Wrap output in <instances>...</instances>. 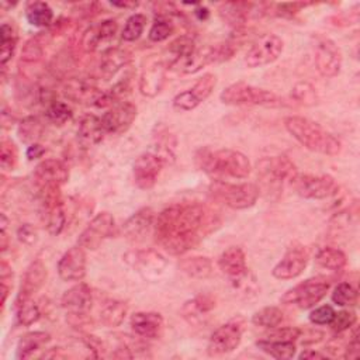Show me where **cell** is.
I'll use <instances>...</instances> for the list:
<instances>
[{"label":"cell","mask_w":360,"mask_h":360,"mask_svg":"<svg viewBox=\"0 0 360 360\" xmlns=\"http://www.w3.org/2000/svg\"><path fill=\"white\" fill-rule=\"evenodd\" d=\"M221 224L218 212L200 202H177L158 214L155 240L170 255L179 256L197 248Z\"/></svg>","instance_id":"obj_1"},{"label":"cell","mask_w":360,"mask_h":360,"mask_svg":"<svg viewBox=\"0 0 360 360\" xmlns=\"http://www.w3.org/2000/svg\"><path fill=\"white\" fill-rule=\"evenodd\" d=\"M195 166L214 177L215 180H222L224 177L232 179H246L250 174V162L246 155L235 149H211L200 148L194 153Z\"/></svg>","instance_id":"obj_2"},{"label":"cell","mask_w":360,"mask_h":360,"mask_svg":"<svg viewBox=\"0 0 360 360\" xmlns=\"http://www.w3.org/2000/svg\"><path fill=\"white\" fill-rule=\"evenodd\" d=\"M284 127L294 139L312 152L335 156L342 149L340 141L333 134L309 118L290 115L284 118Z\"/></svg>","instance_id":"obj_3"},{"label":"cell","mask_w":360,"mask_h":360,"mask_svg":"<svg viewBox=\"0 0 360 360\" xmlns=\"http://www.w3.org/2000/svg\"><path fill=\"white\" fill-rule=\"evenodd\" d=\"M235 53L232 44L221 42L214 45H207L202 48H195L193 52L186 56L173 59L167 68L184 75H193L201 70L202 68L214 63H221L231 59Z\"/></svg>","instance_id":"obj_4"},{"label":"cell","mask_w":360,"mask_h":360,"mask_svg":"<svg viewBox=\"0 0 360 360\" xmlns=\"http://www.w3.org/2000/svg\"><path fill=\"white\" fill-rule=\"evenodd\" d=\"M222 103L229 105H262V107H284L285 101L276 93L260 89L243 82L228 86L219 94Z\"/></svg>","instance_id":"obj_5"},{"label":"cell","mask_w":360,"mask_h":360,"mask_svg":"<svg viewBox=\"0 0 360 360\" xmlns=\"http://www.w3.org/2000/svg\"><path fill=\"white\" fill-rule=\"evenodd\" d=\"M210 194L215 201L232 210H246L256 204L260 188L255 183H228L214 180L210 184Z\"/></svg>","instance_id":"obj_6"},{"label":"cell","mask_w":360,"mask_h":360,"mask_svg":"<svg viewBox=\"0 0 360 360\" xmlns=\"http://www.w3.org/2000/svg\"><path fill=\"white\" fill-rule=\"evenodd\" d=\"M256 169L266 191L276 193H278L285 183H291L298 173L297 166L285 155L266 156L257 162Z\"/></svg>","instance_id":"obj_7"},{"label":"cell","mask_w":360,"mask_h":360,"mask_svg":"<svg viewBox=\"0 0 360 360\" xmlns=\"http://www.w3.org/2000/svg\"><path fill=\"white\" fill-rule=\"evenodd\" d=\"M329 281L321 277L308 278L295 287L287 290L280 301L285 305H295L301 309L312 308L318 304L329 290Z\"/></svg>","instance_id":"obj_8"},{"label":"cell","mask_w":360,"mask_h":360,"mask_svg":"<svg viewBox=\"0 0 360 360\" xmlns=\"http://www.w3.org/2000/svg\"><path fill=\"white\" fill-rule=\"evenodd\" d=\"M290 184L300 197L308 198V200L329 198L335 195L339 190L338 183L329 174L297 173Z\"/></svg>","instance_id":"obj_9"},{"label":"cell","mask_w":360,"mask_h":360,"mask_svg":"<svg viewBox=\"0 0 360 360\" xmlns=\"http://www.w3.org/2000/svg\"><path fill=\"white\" fill-rule=\"evenodd\" d=\"M245 330V321L240 316H236L226 323L221 325L212 332L207 345V353L212 357L224 356L233 352L240 340Z\"/></svg>","instance_id":"obj_10"},{"label":"cell","mask_w":360,"mask_h":360,"mask_svg":"<svg viewBox=\"0 0 360 360\" xmlns=\"http://www.w3.org/2000/svg\"><path fill=\"white\" fill-rule=\"evenodd\" d=\"M315 68L323 77H335L342 68V53L338 45L322 35L315 37Z\"/></svg>","instance_id":"obj_11"},{"label":"cell","mask_w":360,"mask_h":360,"mask_svg":"<svg viewBox=\"0 0 360 360\" xmlns=\"http://www.w3.org/2000/svg\"><path fill=\"white\" fill-rule=\"evenodd\" d=\"M284 48L283 39L276 34L262 35L246 53V65L249 68H260L273 63L281 55Z\"/></svg>","instance_id":"obj_12"},{"label":"cell","mask_w":360,"mask_h":360,"mask_svg":"<svg viewBox=\"0 0 360 360\" xmlns=\"http://www.w3.org/2000/svg\"><path fill=\"white\" fill-rule=\"evenodd\" d=\"M217 84V77L212 73L202 75L193 87L179 93L173 98V107L177 111H190L210 97Z\"/></svg>","instance_id":"obj_13"},{"label":"cell","mask_w":360,"mask_h":360,"mask_svg":"<svg viewBox=\"0 0 360 360\" xmlns=\"http://www.w3.org/2000/svg\"><path fill=\"white\" fill-rule=\"evenodd\" d=\"M165 160L155 152H145L136 158L132 166L134 181L142 190L152 188L165 166Z\"/></svg>","instance_id":"obj_14"},{"label":"cell","mask_w":360,"mask_h":360,"mask_svg":"<svg viewBox=\"0 0 360 360\" xmlns=\"http://www.w3.org/2000/svg\"><path fill=\"white\" fill-rule=\"evenodd\" d=\"M308 250L302 245L290 246L280 262L273 267L271 274L277 280H291L298 277L308 264Z\"/></svg>","instance_id":"obj_15"},{"label":"cell","mask_w":360,"mask_h":360,"mask_svg":"<svg viewBox=\"0 0 360 360\" xmlns=\"http://www.w3.org/2000/svg\"><path fill=\"white\" fill-rule=\"evenodd\" d=\"M114 231V218L110 212H100L97 214L89 225L84 228V231L79 235L77 245H80L84 249L94 250L97 249L104 239H107Z\"/></svg>","instance_id":"obj_16"},{"label":"cell","mask_w":360,"mask_h":360,"mask_svg":"<svg viewBox=\"0 0 360 360\" xmlns=\"http://www.w3.org/2000/svg\"><path fill=\"white\" fill-rule=\"evenodd\" d=\"M124 257L131 267H134L138 273L148 278L160 276L166 269L165 257L153 249L131 250Z\"/></svg>","instance_id":"obj_17"},{"label":"cell","mask_w":360,"mask_h":360,"mask_svg":"<svg viewBox=\"0 0 360 360\" xmlns=\"http://www.w3.org/2000/svg\"><path fill=\"white\" fill-rule=\"evenodd\" d=\"M69 179L68 166L58 159H45L34 169V180L39 190L60 187Z\"/></svg>","instance_id":"obj_18"},{"label":"cell","mask_w":360,"mask_h":360,"mask_svg":"<svg viewBox=\"0 0 360 360\" xmlns=\"http://www.w3.org/2000/svg\"><path fill=\"white\" fill-rule=\"evenodd\" d=\"M136 105L124 101L110 108L101 117V124L105 129V134H122L125 132L136 118Z\"/></svg>","instance_id":"obj_19"},{"label":"cell","mask_w":360,"mask_h":360,"mask_svg":"<svg viewBox=\"0 0 360 360\" xmlns=\"http://www.w3.org/2000/svg\"><path fill=\"white\" fill-rule=\"evenodd\" d=\"M58 274L63 281H80L86 276V253L80 245L66 250L58 262Z\"/></svg>","instance_id":"obj_20"},{"label":"cell","mask_w":360,"mask_h":360,"mask_svg":"<svg viewBox=\"0 0 360 360\" xmlns=\"http://www.w3.org/2000/svg\"><path fill=\"white\" fill-rule=\"evenodd\" d=\"M63 94L80 104H93L96 105L97 100L101 96V90L96 86V83L87 77H70L63 84Z\"/></svg>","instance_id":"obj_21"},{"label":"cell","mask_w":360,"mask_h":360,"mask_svg":"<svg viewBox=\"0 0 360 360\" xmlns=\"http://www.w3.org/2000/svg\"><path fill=\"white\" fill-rule=\"evenodd\" d=\"M118 24L115 20H103L101 22L90 25L80 38V49L83 52H94L100 48V45L117 34Z\"/></svg>","instance_id":"obj_22"},{"label":"cell","mask_w":360,"mask_h":360,"mask_svg":"<svg viewBox=\"0 0 360 360\" xmlns=\"http://www.w3.org/2000/svg\"><path fill=\"white\" fill-rule=\"evenodd\" d=\"M91 301L90 287L84 283H79L63 292L60 305L68 315H87L91 308Z\"/></svg>","instance_id":"obj_23"},{"label":"cell","mask_w":360,"mask_h":360,"mask_svg":"<svg viewBox=\"0 0 360 360\" xmlns=\"http://www.w3.org/2000/svg\"><path fill=\"white\" fill-rule=\"evenodd\" d=\"M155 212L149 207L139 208L135 214H132L125 224L122 225V232L127 239L132 242L143 240L145 236L149 233V231L153 226L155 222Z\"/></svg>","instance_id":"obj_24"},{"label":"cell","mask_w":360,"mask_h":360,"mask_svg":"<svg viewBox=\"0 0 360 360\" xmlns=\"http://www.w3.org/2000/svg\"><path fill=\"white\" fill-rule=\"evenodd\" d=\"M48 271L41 259L32 260L24 271L17 300H28L45 284Z\"/></svg>","instance_id":"obj_25"},{"label":"cell","mask_w":360,"mask_h":360,"mask_svg":"<svg viewBox=\"0 0 360 360\" xmlns=\"http://www.w3.org/2000/svg\"><path fill=\"white\" fill-rule=\"evenodd\" d=\"M218 266L231 281L240 278L249 271L246 267L245 252L236 246H231L222 252L218 259Z\"/></svg>","instance_id":"obj_26"},{"label":"cell","mask_w":360,"mask_h":360,"mask_svg":"<svg viewBox=\"0 0 360 360\" xmlns=\"http://www.w3.org/2000/svg\"><path fill=\"white\" fill-rule=\"evenodd\" d=\"M135 335L145 339H158L163 332V318L158 312H136L131 316Z\"/></svg>","instance_id":"obj_27"},{"label":"cell","mask_w":360,"mask_h":360,"mask_svg":"<svg viewBox=\"0 0 360 360\" xmlns=\"http://www.w3.org/2000/svg\"><path fill=\"white\" fill-rule=\"evenodd\" d=\"M166 65L155 62L143 69L139 77V90L146 97H155L160 93L166 82Z\"/></svg>","instance_id":"obj_28"},{"label":"cell","mask_w":360,"mask_h":360,"mask_svg":"<svg viewBox=\"0 0 360 360\" xmlns=\"http://www.w3.org/2000/svg\"><path fill=\"white\" fill-rule=\"evenodd\" d=\"M105 129L101 124V118L93 114H87L82 118L77 128V139L84 148H90L103 141Z\"/></svg>","instance_id":"obj_29"},{"label":"cell","mask_w":360,"mask_h":360,"mask_svg":"<svg viewBox=\"0 0 360 360\" xmlns=\"http://www.w3.org/2000/svg\"><path fill=\"white\" fill-rule=\"evenodd\" d=\"M253 7L252 3H243V1H226L222 3L218 8V13L221 18L233 30L240 31L248 21L249 8Z\"/></svg>","instance_id":"obj_30"},{"label":"cell","mask_w":360,"mask_h":360,"mask_svg":"<svg viewBox=\"0 0 360 360\" xmlns=\"http://www.w3.org/2000/svg\"><path fill=\"white\" fill-rule=\"evenodd\" d=\"M215 298L210 294H200L181 307V315L188 322H197L215 308Z\"/></svg>","instance_id":"obj_31"},{"label":"cell","mask_w":360,"mask_h":360,"mask_svg":"<svg viewBox=\"0 0 360 360\" xmlns=\"http://www.w3.org/2000/svg\"><path fill=\"white\" fill-rule=\"evenodd\" d=\"M131 60V53L122 48L107 49L100 60V73L104 77L114 76L118 70L125 68Z\"/></svg>","instance_id":"obj_32"},{"label":"cell","mask_w":360,"mask_h":360,"mask_svg":"<svg viewBox=\"0 0 360 360\" xmlns=\"http://www.w3.org/2000/svg\"><path fill=\"white\" fill-rule=\"evenodd\" d=\"M52 38L51 31H42L37 35L31 37L22 46L21 51V62L25 63H38L44 58V52L46 45Z\"/></svg>","instance_id":"obj_33"},{"label":"cell","mask_w":360,"mask_h":360,"mask_svg":"<svg viewBox=\"0 0 360 360\" xmlns=\"http://www.w3.org/2000/svg\"><path fill=\"white\" fill-rule=\"evenodd\" d=\"M179 267L188 277L198 278V280L208 278L214 271V266H212L211 259L205 257V256L183 257L179 262Z\"/></svg>","instance_id":"obj_34"},{"label":"cell","mask_w":360,"mask_h":360,"mask_svg":"<svg viewBox=\"0 0 360 360\" xmlns=\"http://www.w3.org/2000/svg\"><path fill=\"white\" fill-rule=\"evenodd\" d=\"M18 35L17 30L10 22H3L0 27V65L3 70L6 69V65L8 60H11L15 46H17Z\"/></svg>","instance_id":"obj_35"},{"label":"cell","mask_w":360,"mask_h":360,"mask_svg":"<svg viewBox=\"0 0 360 360\" xmlns=\"http://www.w3.org/2000/svg\"><path fill=\"white\" fill-rule=\"evenodd\" d=\"M51 340L49 333L35 330V332H28L21 336L17 345V357L18 359H28L37 352L39 347L46 345Z\"/></svg>","instance_id":"obj_36"},{"label":"cell","mask_w":360,"mask_h":360,"mask_svg":"<svg viewBox=\"0 0 360 360\" xmlns=\"http://www.w3.org/2000/svg\"><path fill=\"white\" fill-rule=\"evenodd\" d=\"M315 262L319 267L330 270V271H338L342 270L346 263H347V257L345 255L343 250L338 249V248H322L316 256H315Z\"/></svg>","instance_id":"obj_37"},{"label":"cell","mask_w":360,"mask_h":360,"mask_svg":"<svg viewBox=\"0 0 360 360\" xmlns=\"http://www.w3.org/2000/svg\"><path fill=\"white\" fill-rule=\"evenodd\" d=\"M256 346L266 354H269L274 359H278V360L292 359L295 354V343L294 342L262 339V340L256 342Z\"/></svg>","instance_id":"obj_38"},{"label":"cell","mask_w":360,"mask_h":360,"mask_svg":"<svg viewBox=\"0 0 360 360\" xmlns=\"http://www.w3.org/2000/svg\"><path fill=\"white\" fill-rule=\"evenodd\" d=\"M25 17L31 25L45 28L51 27L53 11L45 1H31L25 8Z\"/></svg>","instance_id":"obj_39"},{"label":"cell","mask_w":360,"mask_h":360,"mask_svg":"<svg viewBox=\"0 0 360 360\" xmlns=\"http://www.w3.org/2000/svg\"><path fill=\"white\" fill-rule=\"evenodd\" d=\"M127 304L120 300L107 301L100 311V321L108 328H115L122 323L127 315Z\"/></svg>","instance_id":"obj_40"},{"label":"cell","mask_w":360,"mask_h":360,"mask_svg":"<svg viewBox=\"0 0 360 360\" xmlns=\"http://www.w3.org/2000/svg\"><path fill=\"white\" fill-rule=\"evenodd\" d=\"M284 319V314L278 307H264L256 311L252 316V323L256 326L273 329L277 328Z\"/></svg>","instance_id":"obj_41"},{"label":"cell","mask_w":360,"mask_h":360,"mask_svg":"<svg viewBox=\"0 0 360 360\" xmlns=\"http://www.w3.org/2000/svg\"><path fill=\"white\" fill-rule=\"evenodd\" d=\"M156 138V152L163 160L165 163H170L174 160L176 156V138L166 129L162 128L160 131H158V135H155Z\"/></svg>","instance_id":"obj_42"},{"label":"cell","mask_w":360,"mask_h":360,"mask_svg":"<svg viewBox=\"0 0 360 360\" xmlns=\"http://www.w3.org/2000/svg\"><path fill=\"white\" fill-rule=\"evenodd\" d=\"M15 316L20 325L30 326L41 316L38 305L31 300H15Z\"/></svg>","instance_id":"obj_43"},{"label":"cell","mask_w":360,"mask_h":360,"mask_svg":"<svg viewBox=\"0 0 360 360\" xmlns=\"http://www.w3.org/2000/svg\"><path fill=\"white\" fill-rule=\"evenodd\" d=\"M45 115H46V120L49 122H52L53 125L62 127L63 124L70 121L73 112H72V108L66 103L59 101V100H53L46 105Z\"/></svg>","instance_id":"obj_44"},{"label":"cell","mask_w":360,"mask_h":360,"mask_svg":"<svg viewBox=\"0 0 360 360\" xmlns=\"http://www.w3.org/2000/svg\"><path fill=\"white\" fill-rule=\"evenodd\" d=\"M44 125L37 117H27L24 118L18 125V135L24 142H32L35 143L37 139L42 135Z\"/></svg>","instance_id":"obj_45"},{"label":"cell","mask_w":360,"mask_h":360,"mask_svg":"<svg viewBox=\"0 0 360 360\" xmlns=\"http://www.w3.org/2000/svg\"><path fill=\"white\" fill-rule=\"evenodd\" d=\"M145 25H146V17H145L143 14H141V13L132 14V15L127 20V22H125V25H124V28H122L121 38H122L124 41H127V42L136 41V39L141 37V34L143 32Z\"/></svg>","instance_id":"obj_46"},{"label":"cell","mask_w":360,"mask_h":360,"mask_svg":"<svg viewBox=\"0 0 360 360\" xmlns=\"http://www.w3.org/2000/svg\"><path fill=\"white\" fill-rule=\"evenodd\" d=\"M332 301L339 307H353L357 302V290L350 283H339L332 292Z\"/></svg>","instance_id":"obj_47"},{"label":"cell","mask_w":360,"mask_h":360,"mask_svg":"<svg viewBox=\"0 0 360 360\" xmlns=\"http://www.w3.org/2000/svg\"><path fill=\"white\" fill-rule=\"evenodd\" d=\"M18 163V150L13 141L1 139L0 143V167L4 172H11Z\"/></svg>","instance_id":"obj_48"},{"label":"cell","mask_w":360,"mask_h":360,"mask_svg":"<svg viewBox=\"0 0 360 360\" xmlns=\"http://www.w3.org/2000/svg\"><path fill=\"white\" fill-rule=\"evenodd\" d=\"M291 97L302 105H314L318 103V94L315 87L308 82L297 83L291 90Z\"/></svg>","instance_id":"obj_49"},{"label":"cell","mask_w":360,"mask_h":360,"mask_svg":"<svg viewBox=\"0 0 360 360\" xmlns=\"http://www.w3.org/2000/svg\"><path fill=\"white\" fill-rule=\"evenodd\" d=\"M174 32V24L172 22V18L166 17H156L155 22L152 24L149 30V39L153 42H160L167 39Z\"/></svg>","instance_id":"obj_50"},{"label":"cell","mask_w":360,"mask_h":360,"mask_svg":"<svg viewBox=\"0 0 360 360\" xmlns=\"http://www.w3.org/2000/svg\"><path fill=\"white\" fill-rule=\"evenodd\" d=\"M356 314L350 309H343L339 311L338 314L335 312L333 319L330 321V328L335 333H343L345 330H347L349 328H352L356 323Z\"/></svg>","instance_id":"obj_51"},{"label":"cell","mask_w":360,"mask_h":360,"mask_svg":"<svg viewBox=\"0 0 360 360\" xmlns=\"http://www.w3.org/2000/svg\"><path fill=\"white\" fill-rule=\"evenodd\" d=\"M195 49V42L191 37L188 35H181L179 38H176L170 46H169V51L173 53V59H177V58H181V56H186L187 53L193 52Z\"/></svg>","instance_id":"obj_52"},{"label":"cell","mask_w":360,"mask_h":360,"mask_svg":"<svg viewBox=\"0 0 360 360\" xmlns=\"http://www.w3.org/2000/svg\"><path fill=\"white\" fill-rule=\"evenodd\" d=\"M333 315H335V309L330 305L325 304L311 311L309 321L314 325H329L330 321L333 319Z\"/></svg>","instance_id":"obj_53"},{"label":"cell","mask_w":360,"mask_h":360,"mask_svg":"<svg viewBox=\"0 0 360 360\" xmlns=\"http://www.w3.org/2000/svg\"><path fill=\"white\" fill-rule=\"evenodd\" d=\"M302 330L300 328H292V326H287V328H281L274 330L273 333H270L267 336V339L270 340H287V342H295L297 339L301 338Z\"/></svg>","instance_id":"obj_54"},{"label":"cell","mask_w":360,"mask_h":360,"mask_svg":"<svg viewBox=\"0 0 360 360\" xmlns=\"http://www.w3.org/2000/svg\"><path fill=\"white\" fill-rule=\"evenodd\" d=\"M307 6H311V3H281V4H277L276 6V11L274 14L276 15H280V17H292L294 14H297L298 11H301L302 8H305Z\"/></svg>","instance_id":"obj_55"},{"label":"cell","mask_w":360,"mask_h":360,"mask_svg":"<svg viewBox=\"0 0 360 360\" xmlns=\"http://www.w3.org/2000/svg\"><path fill=\"white\" fill-rule=\"evenodd\" d=\"M360 356V343H359V330L357 328H354L350 339H349V343L346 345L345 347V353H343V357L345 359H359Z\"/></svg>","instance_id":"obj_56"},{"label":"cell","mask_w":360,"mask_h":360,"mask_svg":"<svg viewBox=\"0 0 360 360\" xmlns=\"http://www.w3.org/2000/svg\"><path fill=\"white\" fill-rule=\"evenodd\" d=\"M18 239L25 245H32L37 240V231L31 224H22L17 231Z\"/></svg>","instance_id":"obj_57"},{"label":"cell","mask_w":360,"mask_h":360,"mask_svg":"<svg viewBox=\"0 0 360 360\" xmlns=\"http://www.w3.org/2000/svg\"><path fill=\"white\" fill-rule=\"evenodd\" d=\"M83 342L84 345L87 346L89 350L94 352V356H98L101 352H103V343L100 339H97L96 336L93 335H84L83 336Z\"/></svg>","instance_id":"obj_58"},{"label":"cell","mask_w":360,"mask_h":360,"mask_svg":"<svg viewBox=\"0 0 360 360\" xmlns=\"http://www.w3.org/2000/svg\"><path fill=\"white\" fill-rule=\"evenodd\" d=\"M45 153V148L42 146V145H39V143H31L30 146H28V149H27V158L30 159V160H34V159H38V158H41L42 155Z\"/></svg>","instance_id":"obj_59"},{"label":"cell","mask_w":360,"mask_h":360,"mask_svg":"<svg viewBox=\"0 0 360 360\" xmlns=\"http://www.w3.org/2000/svg\"><path fill=\"white\" fill-rule=\"evenodd\" d=\"M112 356H114V357H118V359H131V357H132V353L129 352V347L122 343V345H120V346L115 349V352H114Z\"/></svg>","instance_id":"obj_60"},{"label":"cell","mask_w":360,"mask_h":360,"mask_svg":"<svg viewBox=\"0 0 360 360\" xmlns=\"http://www.w3.org/2000/svg\"><path fill=\"white\" fill-rule=\"evenodd\" d=\"M298 357H300V359H325L326 354H323V353H321V352H316V350L308 349V350H304Z\"/></svg>","instance_id":"obj_61"},{"label":"cell","mask_w":360,"mask_h":360,"mask_svg":"<svg viewBox=\"0 0 360 360\" xmlns=\"http://www.w3.org/2000/svg\"><path fill=\"white\" fill-rule=\"evenodd\" d=\"M194 14H195V17H197L200 21H204V20H207V18H208L210 11H208V8H207V7H204V6H198V7L194 10Z\"/></svg>","instance_id":"obj_62"},{"label":"cell","mask_w":360,"mask_h":360,"mask_svg":"<svg viewBox=\"0 0 360 360\" xmlns=\"http://www.w3.org/2000/svg\"><path fill=\"white\" fill-rule=\"evenodd\" d=\"M111 6L120 8H135L138 7V1H112Z\"/></svg>","instance_id":"obj_63"},{"label":"cell","mask_w":360,"mask_h":360,"mask_svg":"<svg viewBox=\"0 0 360 360\" xmlns=\"http://www.w3.org/2000/svg\"><path fill=\"white\" fill-rule=\"evenodd\" d=\"M8 248V236L6 233V229H0V250L6 252Z\"/></svg>","instance_id":"obj_64"}]
</instances>
